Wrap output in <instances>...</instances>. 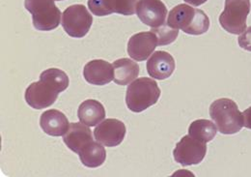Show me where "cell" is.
<instances>
[{
    "mask_svg": "<svg viewBox=\"0 0 251 177\" xmlns=\"http://www.w3.org/2000/svg\"><path fill=\"white\" fill-rule=\"evenodd\" d=\"M69 77L57 68H50L40 75V81L31 84L25 91L26 103L35 110L52 106L59 93L68 88Z\"/></svg>",
    "mask_w": 251,
    "mask_h": 177,
    "instance_id": "obj_1",
    "label": "cell"
},
{
    "mask_svg": "<svg viewBox=\"0 0 251 177\" xmlns=\"http://www.w3.org/2000/svg\"><path fill=\"white\" fill-rule=\"evenodd\" d=\"M167 25L189 35H202L210 29V19L200 9H194L188 4H179L169 12Z\"/></svg>",
    "mask_w": 251,
    "mask_h": 177,
    "instance_id": "obj_2",
    "label": "cell"
},
{
    "mask_svg": "<svg viewBox=\"0 0 251 177\" xmlns=\"http://www.w3.org/2000/svg\"><path fill=\"white\" fill-rule=\"evenodd\" d=\"M160 93L156 81L144 77L136 79L126 89V107L132 113H141L157 103Z\"/></svg>",
    "mask_w": 251,
    "mask_h": 177,
    "instance_id": "obj_3",
    "label": "cell"
},
{
    "mask_svg": "<svg viewBox=\"0 0 251 177\" xmlns=\"http://www.w3.org/2000/svg\"><path fill=\"white\" fill-rule=\"evenodd\" d=\"M210 117L223 135H234L244 127V115L231 99L216 100L210 107Z\"/></svg>",
    "mask_w": 251,
    "mask_h": 177,
    "instance_id": "obj_4",
    "label": "cell"
},
{
    "mask_svg": "<svg viewBox=\"0 0 251 177\" xmlns=\"http://www.w3.org/2000/svg\"><path fill=\"white\" fill-rule=\"evenodd\" d=\"M25 7L31 14L36 30L51 31L59 27L62 15L54 0H25Z\"/></svg>",
    "mask_w": 251,
    "mask_h": 177,
    "instance_id": "obj_5",
    "label": "cell"
},
{
    "mask_svg": "<svg viewBox=\"0 0 251 177\" xmlns=\"http://www.w3.org/2000/svg\"><path fill=\"white\" fill-rule=\"evenodd\" d=\"M251 8V0H225L224 10L220 16L221 28L228 33L241 35L247 30Z\"/></svg>",
    "mask_w": 251,
    "mask_h": 177,
    "instance_id": "obj_6",
    "label": "cell"
},
{
    "mask_svg": "<svg viewBox=\"0 0 251 177\" xmlns=\"http://www.w3.org/2000/svg\"><path fill=\"white\" fill-rule=\"evenodd\" d=\"M93 18L87 8L81 4L68 7L62 15L63 29L73 38L84 37L91 29Z\"/></svg>",
    "mask_w": 251,
    "mask_h": 177,
    "instance_id": "obj_7",
    "label": "cell"
},
{
    "mask_svg": "<svg viewBox=\"0 0 251 177\" xmlns=\"http://www.w3.org/2000/svg\"><path fill=\"white\" fill-rule=\"evenodd\" d=\"M206 153V144L191 138L189 135L185 136L176 145L173 151L175 161L185 167L200 164L204 160Z\"/></svg>",
    "mask_w": 251,
    "mask_h": 177,
    "instance_id": "obj_8",
    "label": "cell"
},
{
    "mask_svg": "<svg viewBox=\"0 0 251 177\" xmlns=\"http://www.w3.org/2000/svg\"><path fill=\"white\" fill-rule=\"evenodd\" d=\"M126 133L125 124L115 118L104 119L94 130L96 141L107 148L120 146L125 139Z\"/></svg>",
    "mask_w": 251,
    "mask_h": 177,
    "instance_id": "obj_9",
    "label": "cell"
},
{
    "mask_svg": "<svg viewBox=\"0 0 251 177\" xmlns=\"http://www.w3.org/2000/svg\"><path fill=\"white\" fill-rule=\"evenodd\" d=\"M136 15L144 25L156 29L165 24L167 8L161 0H139Z\"/></svg>",
    "mask_w": 251,
    "mask_h": 177,
    "instance_id": "obj_10",
    "label": "cell"
},
{
    "mask_svg": "<svg viewBox=\"0 0 251 177\" xmlns=\"http://www.w3.org/2000/svg\"><path fill=\"white\" fill-rule=\"evenodd\" d=\"M157 45V36L152 31L139 32L128 40L127 54L135 61H144L153 55Z\"/></svg>",
    "mask_w": 251,
    "mask_h": 177,
    "instance_id": "obj_11",
    "label": "cell"
},
{
    "mask_svg": "<svg viewBox=\"0 0 251 177\" xmlns=\"http://www.w3.org/2000/svg\"><path fill=\"white\" fill-rule=\"evenodd\" d=\"M138 1L139 0H88V7L97 17H104L112 13L131 16L136 12Z\"/></svg>",
    "mask_w": 251,
    "mask_h": 177,
    "instance_id": "obj_12",
    "label": "cell"
},
{
    "mask_svg": "<svg viewBox=\"0 0 251 177\" xmlns=\"http://www.w3.org/2000/svg\"><path fill=\"white\" fill-rule=\"evenodd\" d=\"M83 77L90 85L105 86L114 79V69L109 62L102 59H95L84 66Z\"/></svg>",
    "mask_w": 251,
    "mask_h": 177,
    "instance_id": "obj_13",
    "label": "cell"
},
{
    "mask_svg": "<svg viewBox=\"0 0 251 177\" xmlns=\"http://www.w3.org/2000/svg\"><path fill=\"white\" fill-rule=\"evenodd\" d=\"M147 72L151 78L158 81L168 79L175 71V59L167 52L157 51L147 62Z\"/></svg>",
    "mask_w": 251,
    "mask_h": 177,
    "instance_id": "obj_14",
    "label": "cell"
},
{
    "mask_svg": "<svg viewBox=\"0 0 251 177\" xmlns=\"http://www.w3.org/2000/svg\"><path fill=\"white\" fill-rule=\"evenodd\" d=\"M64 144L75 153H79L88 144L93 142V135L89 126L82 122L71 123L69 130L63 137Z\"/></svg>",
    "mask_w": 251,
    "mask_h": 177,
    "instance_id": "obj_15",
    "label": "cell"
},
{
    "mask_svg": "<svg viewBox=\"0 0 251 177\" xmlns=\"http://www.w3.org/2000/svg\"><path fill=\"white\" fill-rule=\"evenodd\" d=\"M40 126L47 135L52 137L64 136L69 130L70 123L66 116L57 110H49L40 118Z\"/></svg>",
    "mask_w": 251,
    "mask_h": 177,
    "instance_id": "obj_16",
    "label": "cell"
},
{
    "mask_svg": "<svg viewBox=\"0 0 251 177\" xmlns=\"http://www.w3.org/2000/svg\"><path fill=\"white\" fill-rule=\"evenodd\" d=\"M77 118L83 124L89 127H94L105 118L104 107L101 103L94 99L85 100L78 107Z\"/></svg>",
    "mask_w": 251,
    "mask_h": 177,
    "instance_id": "obj_17",
    "label": "cell"
},
{
    "mask_svg": "<svg viewBox=\"0 0 251 177\" xmlns=\"http://www.w3.org/2000/svg\"><path fill=\"white\" fill-rule=\"evenodd\" d=\"M114 79L113 82L119 86H127L139 75V65L128 59H117L113 63Z\"/></svg>",
    "mask_w": 251,
    "mask_h": 177,
    "instance_id": "obj_18",
    "label": "cell"
},
{
    "mask_svg": "<svg viewBox=\"0 0 251 177\" xmlns=\"http://www.w3.org/2000/svg\"><path fill=\"white\" fill-rule=\"evenodd\" d=\"M79 159L83 166L87 168H99L100 167L106 159L105 148L99 142H91L78 153Z\"/></svg>",
    "mask_w": 251,
    "mask_h": 177,
    "instance_id": "obj_19",
    "label": "cell"
},
{
    "mask_svg": "<svg viewBox=\"0 0 251 177\" xmlns=\"http://www.w3.org/2000/svg\"><path fill=\"white\" fill-rule=\"evenodd\" d=\"M218 129L213 121L208 119H197L188 128V135L204 144L210 143L217 136Z\"/></svg>",
    "mask_w": 251,
    "mask_h": 177,
    "instance_id": "obj_20",
    "label": "cell"
},
{
    "mask_svg": "<svg viewBox=\"0 0 251 177\" xmlns=\"http://www.w3.org/2000/svg\"><path fill=\"white\" fill-rule=\"evenodd\" d=\"M151 31L154 34H156L158 46H166L173 43L179 35V30L173 29L169 27L167 24H163L158 28L152 29Z\"/></svg>",
    "mask_w": 251,
    "mask_h": 177,
    "instance_id": "obj_21",
    "label": "cell"
},
{
    "mask_svg": "<svg viewBox=\"0 0 251 177\" xmlns=\"http://www.w3.org/2000/svg\"><path fill=\"white\" fill-rule=\"evenodd\" d=\"M238 43L242 49L251 52V27L240 35L238 38Z\"/></svg>",
    "mask_w": 251,
    "mask_h": 177,
    "instance_id": "obj_22",
    "label": "cell"
},
{
    "mask_svg": "<svg viewBox=\"0 0 251 177\" xmlns=\"http://www.w3.org/2000/svg\"><path fill=\"white\" fill-rule=\"evenodd\" d=\"M244 126L251 130V107L244 112Z\"/></svg>",
    "mask_w": 251,
    "mask_h": 177,
    "instance_id": "obj_23",
    "label": "cell"
},
{
    "mask_svg": "<svg viewBox=\"0 0 251 177\" xmlns=\"http://www.w3.org/2000/svg\"><path fill=\"white\" fill-rule=\"evenodd\" d=\"M208 0H185V2H187L188 4L192 5V6H195V7H198L204 3H206Z\"/></svg>",
    "mask_w": 251,
    "mask_h": 177,
    "instance_id": "obj_24",
    "label": "cell"
},
{
    "mask_svg": "<svg viewBox=\"0 0 251 177\" xmlns=\"http://www.w3.org/2000/svg\"><path fill=\"white\" fill-rule=\"evenodd\" d=\"M56 1H63V0H56Z\"/></svg>",
    "mask_w": 251,
    "mask_h": 177,
    "instance_id": "obj_25",
    "label": "cell"
}]
</instances>
